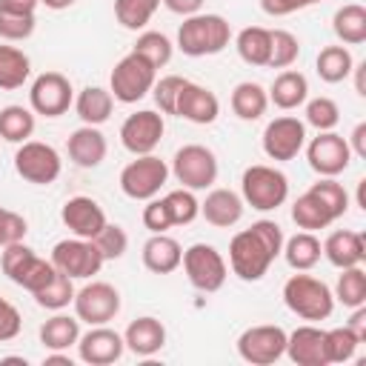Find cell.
<instances>
[{"label":"cell","mask_w":366,"mask_h":366,"mask_svg":"<svg viewBox=\"0 0 366 366\" xmlns=\"http://www.w3.org/2000/svg\"><path fill=\"white\" fill-rule=\"evenodd\" d=\"M332 295L346 309L366 306V272H363V266H346V269H340Z\"/></svg>","instance_id":"obj_38"},{"label":"cell","mask_w":366,"mask_h":366,"mask_svg":"<svg viewBox=\"0 0 366 366\" xmlns=\"http://www.w3.org/2000/svg\"><path fill=\"white\" fill-rule=\"evenodd\" d=\"M292 220H295V226L297 229H303V232H315V229H326V226H332L335 223V217L329 214V209L306 189L295 203H292Z\"/></svg>","instance_id":"obj_36"},{"label":"cell","mask_w":366,"mask_h":366,"mask_svg":"<svg viewBox=\"0 0 366 366\" xmlns=\"http://www.w3.org/2000/svg\"><path fill=\"white\" fill-rule=\"evenodd\" d=\"M260 143L269 160H295L306 146V123L292 114H280L266 123Z\"/></svg>","instance_id":"obj_15"},{"label":"cell","mask_w":366,"mask_h":366,"mask_svg":"<svg viewBox=\"0 0 366 366\" xmlns=\"http://www.w3.org/2000/svg\"><path fill=\"white\" fill-rule=\"evenodd\" d=\"M43 363H46V366H51V363L71 366V357H69V355H63V352H51V355H46V357H43Z\"/></svg>","instance_id":"obj_58"},{"label":"cell","mask_w":366,"mask_h":366,"mask_svg":"<svg viewBox=\"0 0 366 366\" xmlns=\"http://www.w3.org/2000/svg\"><path fill=\"white\" fill-rule=\"evenodd\" d=\"M163 203L169 209L172 226H189L200 214V200L194 197L192 189H174V192L163 194Z\"/></svg>","instance_id":"obj_43"},{"label":"cell","mask_w":366,"mask_h":366,"mask_svg":"<svg viewBox=\"0 0 366 366\" xmlns=\"http://www.w3.org/2000/svg\"><path fill=\"white\" fill-rule=\"evenodd\" d=\"M174 114L183 117V120H189V123L209 126V123H214L217 114H220V100H217V94H214L209 86H200V83L186 80V86H183L180 94H177Z\"/></svg>","instance_id":"obj_20"},{"label":"cell","mask_w":366,"mask_h":366,"mask_svg":"<svg viewBox=\"0 0 366 366\" xmlns=\"http://www.w3.org/2000/svg\"><path fill=\"white\" fill-rule=\"evenodd\" d=\"M266 94H269V103H274L283 112H292V109H297L309 100V80H306V74H300L295 69H286L274 77V83L269 86Z\"/></svg>","instance_id":"obj_27"},{"label":"cell","mask_w":366,"mask_h":366,"mask_svg":"<svg viewBox=\"0 0 366 366\" xmlns=\"http://www.w3.org/2000/svg\"><path fill=\"white\" fill-rule=\"evenodd\" d=\"M60 220H63V226H66L74 237H86V240H94L97 232L109 223L103 206H100L94 197H86V194L69 197V200L63 203V209H60Z\"/></svg>","instance_id":"obj_18"},{"label":"cell","mask_w":366,"mask_h":366,"mask_svg":"<svg viewBox=\"0 0 366 366\" xmlns=\"http://www.w3.org/2000/svg\"><path fill=\"white\" fill-rule=\"evenodd\" d=\"M320 0H260V9L269 14V17H286V14H295L300 9H309Z\"/></svg>","instance_id":"obj_52"},{"label":"cell","mask_w":366,"mask_h":366,"mask_svg":"<svg viewBox=\"0 0 366 366\" xmlns=\"http://www.w3.org/2000/svg\"><path fill=\"white\" fill-rule=\"evenodd\" d=\"M172 14H180V17H189V14H197L203 9L206 0H160Z\"/></svg>","instance_id":"obj_53"},{"label":"cell","mask_w":366,"mask_h":366,"mask_svg":"<svg viewBox=\"0 0 366 366\" xmlns=\"http://www.w3.org/2000/svg\"><path fill=\"white\" fill-rule=\"evenodd\" d=\"M286 355L297 366H329L326 360V329L320 326H297L286 335Z\"/></svg>","instance_id":"obj_21"},{"label":"cell","mask_w":366,"mask_h":366,"mask_svg":"<svg viewBox=\"0 0 366 366\" xmlns=\"http://www.w3.org/2000/svg\"><path fill=\"white\" fill-rule=\"evenodd\" d=\"M315 69H317V77L323 83H343L355 69V57L343 43L340 46H326V49H320V54L315 60Z\"/></svg>","instance_id":"obj_34"},{"label":"cell","mask_w":366,"mask_h":366,"mask_svg":"<svg viewBox=\"0 0 366 366\" xmlns=\"http://www.w3.org/2000/svg\"><path fill=\"white\" fill-rule=\"evenodd\" d=\"M283 303L292 315L303 317V320H326L332 317L335 312V295L332 289L312 277V274H292L286 283H283Z\"/></svg>","instance_id":"obj_3"},{"label":"cell","mask_w":366,"mask_h":366,"mask_svg":"<svg viewBox=\"0 0 366 366\" xmlns=\"http://www.w3.org/2000/svg\"><path fill=\"white\" fill-rule=\"evenodd\" d=\"M94 246H97V252L103 254V260H120V257L126 254V249H129V234L123 232V226L106 223V226L97 232Z\"/></svg>","instance_id":"obj_47"},{"label":"cell","mask_w":366,"mask_h":366,"mask_svg":"<svg viewBox=\"0 0 366 366\" xmlns=\"http://www.w3.org/2000/svg\"><path fill=\"white\" fill-rule=\"evenodd\" d=\"M323 254L335 269H346V266H363L366 260V240L360 232L352 229H337L332 232L323 243Z\"/></svg>","instance_id":"obj_24"},{"label":"cell","mask_w":366,"mask_h":366,"mask_svg":"<svg viewBox=\"0 0 366 366\" xmlns=\"http://www.w3.org/2000/svg\"><path fill=\"white\" fill-rule=\"evenodd\" d=\"M140 217H143V226H146L152 234H160V232L172 229V217H169V209H166L163 197H152V200H146Z\"/></svg>","instance_id":"obj_50"},{"label":"cell","mask_w":366,"mask_h":366,"mask_svg":"<svg viewBox=\"0 0 366 366\" xmlns=\"http://www.w3.org/2000/svg\"><path fill=\"white\" fill-rule=\"evenodd\" d=\"M34 31V14H23V11H9L0 9V37L9 43L26 40Z\"/></svg>","instance_id":"obj_48"},{"label":"cell","mask_w":366,"mask_h":366,"mask_svg":"<svg viewBox=\"0 0 366 366\" xmlns=\"http://www.w3.org/2000/svg\"><path fill=\"white\" fill-rule=\"evenodd\" d=\"M340 120V109L332 97H312L306 100V126L317 132H332Z\"/></svg>","instance_id":"obj_46"},{"label":"cell","mask_w":366,"mask_h":366,"mask_svg":"<svg viewBox=\"0 0 366 366\" xmlns=\"http://www.w3.org/2000/svg\"><path fill=\"white\" fill-rule=\"evenodd\" d=\"M232 40V26L223 14H189L177 29V49L189 57L220 54Z\"/></svg>","instance_id":"obj_2"},{"label":"cell","mask_w":366,"mask_h":366,"mask_svg":"<svg viewBox=\"0 0 366 366\" xmlns=\"http://www.w3.org/2000/svg\"><path fill=\"white\" fill-rule=\"evenodd\" d=\"M51 263L57 272L69 274L71 280H89L100 272V266L106 263L103 254L97 252L94 240L86 237H66L57 240L51 249Z\"/></svg>","instance_id":"obj_11"},{"label":"cell","mask_w":366,"mask_h":366,"mask_svg":"<svg viewBox=\"0 0 366 366\" xmlns=\"http://www.w3.org/2000/svg\"><path fill=\"white\" fill-rule=\"evenodd\" d=\"M169 172L174 174L177 183H183V189L200 192V189L214 186V180H217V157L203 143H186V146H180L174 152Z\"/></svg>","instance_id":"obj_7"},{"label":"cell","mask_w":366,"mask_h":366,"mask_svg":"<svg viewBox=\"0 0 366 366\" xmlns=\"http://www.w3.org/2000/svg\"><path fill=\"white\" fill-rule=\"evenodd\" d=\"M346 143L352 149V157H366V123H357L346 137Z\"/></svg>","instance_id":"obj_54"},{"label":"cell","mask_w":366,"mask_h":366,"mask_svg":"<svg viewBox=\"0 0 366 366\" xmlns=\"http://www.w3.org/2000/svg\"><path fill=\"white\" fill-rule=\"evenodd\" d=\"M243 197L232 189H212L206 194V200L200 203V214L206 217V223L217 226V229H229L243 217Z\"/></svg>","instance_id":"obj_25"},{"label":"cell","mask_w":366,"mask_h":366,"mask_svg":"<svg viewBox=\"0 0 366 366\" xmlns=\"http://www.w3.org/2000/svg\"><path fill=\"white\" fill-rule=\"evenodd\" d=\"M126 352L123 335H117L114 329L103 326H92L86 335L77 337V357L89 366H109L114 360H120Z\"/></svg>","instance_id":"obj_19"},{"label":"cell","mask_w":366,"mask_h":366,"mask_svg":"<svg viewBox=\"0 0 366 366\" xmlns=\"http://www.w3.org/2000/svg\"><path fill=\"white\" fill-rule=\"evenodd\" d=\"M346 326H349V332L363 343V340H366V306H355Z\"/></svg>","instance_id":"obj_55"},{"label":"cell","mask_w":366,"mask_h":366,"mask_svg":"<svg viewBox=\"0 0 366 366\" xmlns=\"http://www.w3.org/2000/svg\"><path fill=\"white\" fill-rule=\"evenodd\" d=\"M332 31L337 34L340 43L346 46H360L366 43V9L360 3H346L335 11L332 17Z\"/></svg>","instance_id":"obj_31"},{"label":"cell","mask_w":366,"mask_h":366,"mask_svg":"<svg viewBox=\"0 0 366 366\" xmlns=\"http://www.w3.org/2000/svg\"><path fill=\"white\" fill-rule=\"evenodd\" d=\"M157 6L160 0H114V17L123 29L137 31L154 17Z\"/></svg>","instance_id":"obj_41"},{"label":"cell","mask_w":366,"mask_h":366,"mask_svg":"<svg viewBox=\"0 0 366 366\" xmlns=\"http://www.w3.org/2000/svg\"><path fill=\"white\" fill-rule=\"evenodd\" d=\"M40 0H0V9H9V11H23V14H34Z\"/></svg>","instance_id":"obj_56"},{"label":"cell","mask_w":366,"mask_h":366,"mask_svg":"<svg viewBox=\"0 0 366 366\" xmlns=\"http://www.w3.org/2000/svg\"><path fill=\"white\" fill-rule=\"evenodd\" d=\"M280 254L286 257V263L295 269V272H309L317 266L320 254H323V246L320 240L315 237V232H297L292 234L289 240H283V249Z\"/></svg>","instance_id":"obj_29"},{"label":"cell","mask_w":366,"mask_h":366,"mask_svg":"<svg viewBox=\"0 0 366 366\" xmlns=\"http://www.w3.org/2000/svg\"><path fill=\"white\" fill-rule=\"evenodd\" d=\"M306 160H309L312 172H317L320 177H337V174H343L349 169L352 149H349L343 134L317 132V137H312L309 146H306Z\"/></svg>","instance_id":"obj_16"},{"label":"cell","mask_w":366,"mask_h":366,"mask_svg":"<svg viewBox=\"0 0 366 366\" xmlns=\"http://www.w3.org/2000/svg\"><path fill=\"white\" fill-rule=\"evenodd\" d=\"M34 134V112L26 106L0 109V137L6 143H26Z\"/></svg>","instance_id":"obj_37"},{"label":"cell","mask_w":366,"mask_h":366,"mask_svg":"<svg viewBox=\"0 0 366 366\" xmlns=\"http://www.w3.org/2000/svg\"><path fill=\"white\" fill-rule=\"evenodd\" d=\"M60 169H63V160H60V152L51 146V143H43V140H26L20 143V149L14 152V172L26 180V183H34V186H49L60 177Z\"/></svg>","instance_id":"obj_10"},{"label":"cell","mask_w":366,"mask_h":366,"mask_svg":"<svg viewBox=\"0 0 366 366\" xmlns=\"http://www.w3.org/2000/svg\"><path fill=\"white\" fill-rule=\"evenodd\" d=\"M183 86H186V77H180V74H166V77L154 80L152 97H154V103H157V109H160L163 114H174L177 94H180Z\"/></svg>","instance_id":"obj_49"},{"label":"cell","mask_w":366,"mask_h":366,"mask_svg":"<svg viewBox=\"0 0 366 366\" xmlns=\"http://www.w3.org/2000/svg\"><path fill=\"white\" fill-rule=\"evenodd\" d=\"M240 197L257 212H274L289 197V177L266 163H254L240 177Z\"/></svg>","instance_id":"obj_4"},{"label":"cell","mask_w":366,"mask_h":366,"mask_svg":"<svg viewBox=\"0 0 366 366\" xmlns=\"http://www.w3.org/2000/svg\"><path fill=\"white\" fill-rule=\"evenodd\" d=\"M363 71H366V63H355L352 74H355V92H357L360 97H366V83H363Z\"/></svg>","instance_id":"obj_57"},{"label":"cell","mask_w":366,"mask_h":366,"mask_svg":"<svg viewBox=\"0 0 366 366\" xmlns=\"http://www.w3.org/2000/svg\"><path fill=\"white\" fill-rule=\"evenodd\" d=\"M189 283L197 289V292H220L223 283H226V274H229V266L223 260V254L212 246V243H192L186 252H183V260H180Z\"/></svg>","instance_id":"obj_9"},{"label":"cell","mask_w":366,"mask_h":366,"mask_svg":"<svg viewBox=\"0 0 366 366\" xmlns=\"http://www.w3.org/2000/svg\"><path fill=\"white\" fill-rule=\"evenodd\" d=\"M0 266H3V274L17 283L20 289L26 292H40L51 277H54V263L51 260H43L31 246H26L23 240L20 243H9L3 246V254H0Z\"/></svg>","instance_id":"obj_5"},{"label":"cell","mask_w":366,"mask_h":366,"mask_svg":"<svg viewBox=\"0 0 366 366\" xmlns=\"http://www.w3.org/2000/svg\"><path fill=\"white\" fill-rule=\"evenodd\" d=\"M163 132H166L163 114H157L154 109H140V112H134V114H129L123 120L120 143L132 154H152L160 146Z\"/></svg>","instance_id":"obj_17"},{"label":"cell","mask_w":366,"mask_h":366,"mask_svg":"<svg viewBox=\"0 0 366 366\" xmlns=\"http://www.w3.org/2000/svg\"><path fill=\"white\" fill-rule=\"evenodd\" d=\"M300 57V40L286 29H272V49H269V69H289Z\"/></svg>","instance_id":"obj_44"},{"label":"cell","mask_w":366,"mask_h":366,"mask_svg":"<svg viewBox=\"0 0 366 366\" xmlns=\"http://www.w3.org/2000/svg\"><path fill=\"white\" fill-rule=\"evenodd\" d=\"M309 192L329 209V214L335 220H340L349 212V192L343 189V183H337L335 177H320L317 183L309 186Z\"/></svg>","instance_id":"obj_42"},{"label":"cell","mask_w":366,"mask_h":366,"mask_svg":"<svg viewBox=\"0 0 366 366\" xmlns=\"http://www.w3.org/2000/svg\"><path fill=\"white\" fill-rule=\"evenodd\" d=\"M360 340L349 332V326H335L326 329V360L329 363H346L355 357Z\"/></svg>","instance_id":"obj_45"},{"label":"cell","mask_w":366,"mask_h":366,"mask_svg":"<svg viewBox=\"0 0 366 366\" xmlns=\"http://www.w3.org/2000/svg\"><path fill=\"white\" fill-rule=\"evenodd\" d=\"M234 46H237V54H240L243 63H249V66H266L269 63V49H272V29L246 26V29H240Z\"/></svg>","instance_id":"obj_33"},{"label":"cell","mask_w":366,"mask_h":366,"mask_svg":"<svg viewBox=\"0 0 366 366\" xmlns=\"http://www.w3.org/2000/svg\"><path fill=\"white\" fill-rule=\"evenodd\" d=\"M77 337H80V320L77 315H54L49 317L43 326H40V343L49 349V352H66L71 346H77Z\"/></svg>","instance_id":"obj_30"},{"label":"cell","mask_w":366,"mask_h":366,"mask_svg":"<svg viewBox=\"0 0 366 366\" xmlns=\"http://www.w3.org/2000/svg\"><path fill=\"white\" fill-rule=\"evenodd\" d=\"M31 74V60L17 46H0V89H20Z\"/></svg>","instance_id":"obj_35"},{"label":"cell","mask_w":366,"mask_h":366,"mask_svg":"<svg viewBox=\"0 0 366 366\" xmlns=\"http://www.w3.org/2000/svg\"><path fill=\"white\" fill-rule=\"evenodd\" d=\"M71 306H74L77 320H83L89 326H103V323L117 317V312H120V292L112 283H106V280H92V283H86L83 289L74 292Z\"/></svg>","instance_id":"obj_13"},{"label":"cell","mask_w":366,"mask_h":366,"mask_svg":"<svg viewBox=\"0 0 366 366\" xmlns=\"http://www.w3.org/2000/svg\"><path fill=\"white\" fill-rule=\"evenodd\" d=\"M132 51L140 54L143 60H149L154 69H163L174 54V43L163 31H140L134 46H132Z\"/></svg>","instance_id":"obj_40"},{"label":"cell","mask_w":366,"mask_h":366,"mask_svg":"<svg viewBox=\"0 0 366 366\" xmlns=\"http://www.w3.org/2000/svg\"><path fill=\"white\" fill-rule=\"evenodd\" d=\"M154 80H157V69L140 54L129 51L126 57L114 63L112 77H109V92L117 103H137L152 92Z\"/></svg>","instance_id":"obj_6"},{"label":"cell","mask_w":366,"mask_h":366,"mask_svg":"<svg viewBox=\"0 0 366 366\" xmlns=\"http://www.w3.org/2000/svg\"><path fill=\"white\" fill-rule=\"evenodd\" d=\"M46 9H51V11H63V9H69V6H74L77 0H40Z\"/></svg>","instance_id":"obj_59"},{"label":"cell","mask_w":366,"mask_h":366,"mask_svg":"<svg viewBox=\"0 0 366 366\" xmlns=\"http://www.w3.org/2000/svg\"><path fill=\"white\" fill-rule=\"evenodd\" d=\"M3 212H6V209H3V206H0V223H3Z\"/></svg>","instance_id":"obj_60"},{"label":"cell","mask_w":366,"mask_h":366,"mask_svg":"<svg viewBox=\"0 0 366 366\" xmlns=\"http://www.w3.org/2000/svg\"><path fill=\"white\" fill-rule=\"evenodd\" d=\"M74 103V89L71 80L60 71H43L31 80L29 89V106L34 114L43 117H60L69 112V106Z\"/></svg>","instance_id":"obj_14"},{"label":"cell","mask_w":366,"mask_h":366,"mask_svg":"<svg viewBox=\"0 0 366 366\" xmlns=\"http://www.w3.org/2000/svg\"><path fill=\"white\" fill-rule=\"evenodd\" d=\"M123 343L132 355L137 357H152L157 355L163 346H166V326L152 317V315H143L137 320H132L123 332Z\"/></svg>","instance_id":"obj_23"},{"label":"cell","mask_w":366,"mask_h":366,"mask_svg":"<svg viewBox=\"0 0 366 366\" xmlns=\"http://www.w3.org/2000/svg\"><path fill=\"white\" fill-rule=\"evenodd\" d=\"M114 109V97L109 89L103 86H86L77 97H74V112L86 126H100L112 117Z\"/></svg>","instance_id":"obj_28"},{"label":"cell","mask_w":366,"mask_h":366,"mask_svg":"<svg viewBox=\"0 0 366 366\" xmlns=\"http://www.w3.org/2000/svg\"><path fill=\"white\" fill-rule=\"evenodd\" d=\"M283 229L274 220H254L249 229L237 232L229 243V266L232 272L246 280V283H257L269 266L277 260L280 249H283Z\"/></svg>","instance_id":"obj_1"},{"label":"cell","mask_w":366,"mask_h":366,"mask_svg":"<svg viewBox=\"0 0 366 366\" xmlns=\"http://www.w3.org/2000/svg\"><path fill=\"white\" fill-rule=\"evenodd\" d=\"M269 109V94L260 83L254 80H243L232 89V112L240 120H260Z\"/></svg>","instance_id":"obj_32"},{"label":"cell","mask_w":366,"mask_h":366,"mask_svg":"<svg viewBox=\"0 0 366 366\" xmlns=\"http://www.w3.org/2000/svg\"><path fill=\"white\" fill-rule=\"evenodd\" d=\"M180 260H183V249L166 232L152 234L143 243V266L154 274H172L174 269H180Z\"/></svg>","instance_id":"obj_26"},{"label":"cell","mask_w":366,"mask_h":366,"mask_svg":"<svg viewBox=\"0 0 366 366\" xmlns=\"http://www.w3.org/2000/svg\"><path fill=\"white\" fill-rule=\"evenodd\" d=\"M286 335L289 332L274 323L249 326L237 337V355L252 366H269L286 355Z\"/></svg>","instance_id":"obj_12"},{"label":"cell","mask_w":366,"mask_h":366,"mask_svg":"<svg viewBox=\"0 0 366 366\" xmlns=\"http://www.w3.org/2000/svg\"><path fill=\"white\" fill-rule=\"evenodd\" d=\"M23 329V317L17 312L14 303H9L6 297H0V343H9L20 335Z\"/></svg>","instance_id":"obj_51"},{"label":"cell","mask_w":366,"mask_h":366,"mask_svg":"<svg viewBox=\"0 0 366 366\" xmlns=\"http://www.w3.org/2000/svg\"><path fill=\"white\" fill-rule=\"evenodd\" d=\"M66 152H69V160L80 169H94L106 160V152H109V143H106V134L100 132V126H80L69 134L66 140Z\"/></svg>","instance_id":"obj_22"},{"label":"cell","mask_w":366,"mask_h":366,"mask_svg":"<svg viewBox=\"0 0 366 366\" xmlns=\"http://www.w3.org/2000/svg\"><path fill=\"white\" fill-rule=\"evenodd\" d=\"M169 180V166L154 152L152 154H134L132 163L120 172V192L132 200H152L160 194V189Z\"/></svg>","instance_id":"obj_8"},{"label":"cell","mask_w":366,"mask_h":366,"mask_svg":"<svg viewBox=\"0 0 366 366\" xmlns=\"http://www.w3.org/2000/svg\"><path fill=\"white\" fill-rule=\"evenodd\" d=\"M74 283H71V277L69 274H63V272H54V277L40 289V292H34L31 297H34V303L40 306V309H49V312H60V309H66L71 300H74Z\"/></svg>","instance_id":"obj_39"}]
</instances>
